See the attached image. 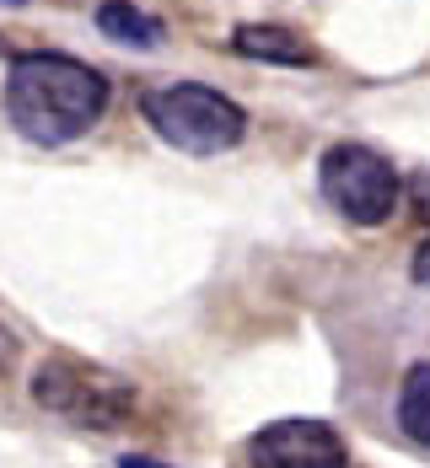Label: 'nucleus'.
I'll return each instance as SVG.
<instances>
[{
	"mask_svg": "<svg viewBox=\"0 0 430 468\" xmlns=\"http://www.w3.org/2000/svg\"><path fill=\"white\" fill-rule=\"evenodd\" d=\"M108 108V81L70 54H22L5 70V113L33 145L81 141Z\"/></svg>",
	"mask_w": 430,
	"mask_h": 468,
	"instance_id": "1",
	"label": "nucleus"
},
{
	"mask_svg": "<svg viewBox=\"0 0 430 468\" xmlns=\"http://www.w3.org/2000/svg\"><path fill=\"white\" fill-rule=\"evenodd\" d=\"M141 108H145V124L167 145L189 151V156H221L247 135V113L237 102L210 92V87H194V81L156 87V92H145Z\"/></svg>",
	"mask_w": 430,
	"mask_h": 468,
	"instance_id": "2",
	"label": "nucleus"
},
{
	"mask_svg": "<svg viewBox=\"0 0 430 468\" xmlns=\"http://www.w3.org/2000/svg\"><path fill=\"white\" fill-rule=\"evenodd\" d=\"M318 184H323V199L355 227H383L398 210V173L372 145H329L318 162Z\"/></svg>",
	"mask_w": 430,
	"mask_h": 468,
	"instance_id": "3",
	"label": "nucleus"
},
{
	"mask_svg": "<svg viewBox=\"0 0 430 468\" xmlns=\"http://www.w3.org/2000/svg\"><path fill=\"white\" fill-rule=\"evenodd\" d=\"M33 399L54 415H65V420L92 425V431H113L135 404V393L119 377H102L81 361H44L33 372Z\"/></svg>",
	"mask_w": 430,
	"mask_h": 468,
	"instance_id": "4",
	"label": "nucleus"
},
{
	"mask_svg": "<svg viewBox=\"0 0 430 468\" xmlns=\"http://www.w3.org/2000/svg\"><path fill=\"white\" fill-rule=\"evenodd\" d=\"M253 468H344V441L323 420H275L247 441Z\"/></svg>",
	"mask_w": 430,
	"mask_h": 468,
	"instance_id": "5",
	"label": "nucleus"
},
{
	"mask_svg": "<svg viewBox=\"0 0 430 468\" xmlns=\"http://www.w3.org/2000/svg\"><path fill=\"white\" fill-rule=\"evenodd\" d=\"M232 48L242 59H258V65H312L318 59L307 48V38H296L290 27H269V22H242L232 33Z\"/></svg>",
	"mask_w": 430,
	"mask_h": 468,
	"instance_id": "6",
	"label": "nucleus"
},
{
	"mask_svg": "<svg viewBox=\"0 0 430 468\" xmlns=\"http://www.w3.org/2000/svg\"><path fill=\"white\" fill-rule=\"evenodd\" d=\"M97 27H102V38H113V44H135V48L162 44V22L145 16L141 5H130V0H102V5H97Z\"/></svg>",
	"mask_w": 430,
	"mask_h": 468,
	"instance_id": "7",
	"label": "nucleus"
},
{
	"mask_svg": "<svg viewBox=\"0 0 430 468\" xmlns=\"http://www.w3.org/2000/svg\"><path fill=\"white\" fill-rule=\"evenodd\" d=\"M398 425L409 441L430 447V367H414L404 377V393H398Z\"/></svg>",
	"mask_w": 430,
	"mask_h": 468,
	"instance_id": "8",
	"label": "nucleus"
},
{
	"mask_svg": "<svg viewBox=\"0 0 430 468\" xmlns=\"http://www.w3.org/2000/svg\"><path fill=\"white\" fill-rule=\"evenodd\" d=\"M414 281H420V285L430 291V237L420 242V248H414Z\"/></svg>",
	"mask_w": 430,
	"mask_h": 468,
	"instance_id": "9",
	"label": "nucleus"
},
{
	"mask_svg": "<svg viewBox=\"0 0 430 468\" xmlns=\"http://www.w3.org/2000/svg\"><path fill=\"white\" fill-rule=\"evenodd\" d=\"M409 188H414V210H420V216H430V173H420Z\"/></svg>",
	"mask_w": 430,
	"mask_h": 468,
	"instance_id": "10",
	"label": "nucleus"
},
{
	"mask_svg": "<svg viewBox=\"0 0 430 468\" xmlns=\"http://www.w3.org/2000/svg\"><path fill=\"white\" fill-rule=\"evenodd\" d=\"M119 468H167V463H156V458H135V452H130Z\"/></svg>",
	"mask_w": 430,
	"mask_h": 468,
	"instance_id": "11",
	"label": "nucleus"
},
{
	"mask_svg": "<svg viewBox=\"0 0 430 468\" xmlns=\"http://www.w3.org/2000/svg\"><path fill=\"white\" fill-rule=\"evenodd\" d=\"M5 5H22V0H5Z\"/></svg>",
	"mask_w": 430,
	"mask_h": 468,
	"instance_id": "12",
	"label": "nucleus"
}]
</instances>
